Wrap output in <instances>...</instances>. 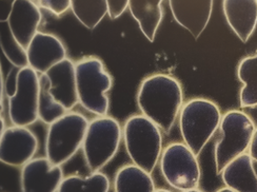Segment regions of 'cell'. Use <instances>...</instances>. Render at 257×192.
I'll return each instance as SVG.
<instances>
[{
  "label": "cell",
  "mask_w": 257,
  "mask_h": 192,
  "mask_svg": "<svg viewBox=\"0 0 257 192\" xmlns=\"http://www.w3.org/2000/svg\"><path fill=\"white\" fill-rule=\"evenodd\" d=\"M151 173L135 165H125L114 176L115 192H155Z\"/></svg>",
  "instance_id": "cell-19"
},
{
  "label": "cell",
  "mask_w": 257,
  "mask_h": 192,
  "mask_svg": "<svg viewBox=\"0 0 257 192\" xmlns=\"http://www.w3.org/2000/svg\"><path fill=\"white\" fill-rule=\"evenodd\" d=\"M122 130L114 117L97 116L89 123L82 144L84 162L91 173L108 165L119 149Z\"/></svg>",
  "instance_id": "cell-7"
},
{
  "label": "cell",
  "mask_w": 257,
  "mask_h": 192,
  "mask_svg": "<svg viewBox=\"0 0 257 192\" xmlns=\"http://www.w3.org/2000/svg\"><path fill=\"white\" fill-rule=\"evenodd\" d=\"M17 74L18 71L16 73H13V71H11L10 74L7 77L6 80V93L9 99L12 98V96L15 95L16 90H17Z\"/></svg>",
  "instance_id": "cell-27"
},
{
  "label": "cell",
  "mask_w": 257,
  "mask_h": 192,
  "mask_svg": "<svg viewBox=\"0 0 257 192\" xmlns=\"http://www.w3.org/2000/svg\"><path fill=\"white\" fill-rule=\"evenodd\" d=\"M40 76V94H39V107L38 117L41 122L47 125H51L60 119L61 116L67 114L66 110L59 103H57L50 93V80L46 74Z\"/></svg>",
  "instance_id": "cell-23"
},
{
  "label": "cell",
  "mask_w": 257,
  "mask_h": 192,
  "mask_svg": "<svg viewBox=\"0 0 257 192\" xmlns=\"http://www.w3.org/2000/svg\"><path fill=\"white\" fill-rule=\"evenodd\" d=\"M256 126L243 111L231 110L221 117L219 136L215 145V168L220 174L229 163L245 153L252 142Z\"/></svg>",
  "instance_id": "cell-5"
},
{
  "label": "cell",
  "mask_w": 257,
  "mask_h": 192,
  "mask_svg": "<svg viewBox=\"0 0 257 192\" xmlns=\"http://www.w3.org/2000/svg\"><path fill=\"white\" fill-rule=\"evenodd\" d=\"M2 90H4V77L2 75ZM4 110V91H2V111Z\"/></svg>",
  "instance_id": "cell-30"
},
{
  "label": "cell",
  "mask_w": 257,
  "mask_h": 192,
  "mask_svg": "<svg viewBox=\"0 0 257 192\" xmlns=\"http://www.w3.org/2000/svg\"><path fill=\"white\" fill-rule=\"evenodd\" d=\"M220 175L226 187L235 192H257V163L249 153L233 159Z\"/></svg>",
  "instance_id": "cell-17"
},
{
  "label": "cell",
  "mask_w": 257,
  "mask_h": 192,
  "mask_svg": "<svg viewBox=\"0 0 257 192\" xmlns=\"http://www.w3.org/2000/svg\"><path fill=\"white\" fill-rule=\"evenodd\" d=\"M155 192H172V191L167 190V189H156Z\"/></svg>",
  "instance_id": "cell-33"
},
{
  "label": "cell",
  "mask_w": 257,
  "mask_h": 192,
  "mask_svg": "<svg viewBox=\"0 0 257 192\" xmlns=\"http://www.w3.org/2000/svg\"><path fill=\"white\" fill-rule=\"evenodd\" d=\"M248 110H249V112L248 113L245 112V113H247L251 117V120L253 121V123L255 124V126L257 128V106L253 107V108H249Z\"/></svg>",
  "instance_id": "cell-29"
},
{
  "label": "cell",
  "mask_w": 257,
  "mask_h": 192,
  "mask_svg": "<svg viewBox=\"0 0 257 192\" xmlns=\"http://www.w3.org/2000/svg\"><path fill=\"white\" fill-rule=\"evenodd\" d=\"M136 101L142 114L168 134L184 106L183 88L173 76L154 74L142 81Z\"/></svg>",
  "instance_id": "cell-1"
},
{
  "label": "cell",
  "mask_w": 257,
  "mask_h": 192,
  "mask_svg": "<svg viewBox=\"0 0 257 192\" xmlns=\"http://www.w3.org/2000/svg\"><path fill=\"white\" fill-rule=\"evenodd\" d=\"M71 3L70 0H39V2H36L39 8L46 9L56 16L64 14L71 9Z\"/></svg>",
  "instance_id": "cell-25"
},
{
  "label": "cell",
  "mask_w": 257,
  "mask_h": 192,
  "mask_svg": "<svg viewBox=\"0 0 257 192\" xmlns=\"http://www.w3.org/2000/svg\"><path fill=\"white\" fill-rule=\"evenodd\" d=\"M88 126L87 117L78 112H68L51 124L46 135V157L57 166L69 162L82 148Z\"/></svg>",
  "instance_id": "cell-6"
},
{
  "label": "cell",
  "mask_w": 257,
  "mask_h": 192,
  "mask_svg": "<svg viewBox=\"0 0 257 192\" xmlns=\"http://www.w3.org/2000/svg\"><path fill=\"white\" fill-rule=\"evenodd\" d=\"M78 103L90 113L104 116L109 111L113 79L98 57H84L75 63Z\"/></svg>",
  "instance_id": "cell-4"
},
{
  "label": "cell",
  "mask_w": 257,
  "mask_h": 192,
  "mask_svg": "<svg viewBox=\"0 0 257 192\" xmlns=\"http://www.w3.org/2000/svg\"><path fill=\"white\" fill-rule=\"evenodd\" d=\"M27 52L29 67L40 75L67 58V49L62 41L55 35L39 31Z\"/></svg>",
  "instance_id": "cell-12"
},
{
  "label": "cell",
  "mask_w": 257,
  "mask_h": 192,
  "mask_svg": "<svg viewBox=\"0 0 257 192\" xmlns=\"http://www.w3.org/2000/svg\"><path fill=\"white\" fill-rule=\"evenodd\" d=\"M128 0H108V15L111 19H117L120 17L124 11L128 8Z\"/></svg>",
  "instance_id": "cell-26"
},
{
  "label": "cell",
  "mask_w": 257,
  "mask_h": 192,
  "mask_svg": "<svg viewBox=\"0 0 257 192\" xmlns=\"http://www.w3.org/2000/svg\"><path fill=\"white\" fill-rule=\"evenodd\" d=\"M216 192H235V191H233L232 189H230V188H228V187H223V188L218 189Z\"/></svg>",
  "instance_id": "cell-32"
},
{
  "label": "cell",
  "mask_w": 257,
  "mask_h": 192,
  "mask_svg": "<svg viewBox=\"0 0 257 192\" xmlns=\"http://www.w3.org/2000/svg\"><path fill=\"white\" fill-rule=\"evenodd\" d=\"M71 9L80 23L90 30L97 27L105 14H108V5L105 0H74L71 3Z\"/></svg>",
  "instance_id": "cell-22"
},
{
  "label": "cell",
  "mask_w": 257,
  "mask_h": 192,
  "mask_svg": "<svg viewBox=\"0 0 257 192\" xmlns=\"http://www.w3.org/2000/svg\"><path fill=\"white\" fill-rule=\"evenodd\" d=\"M63 178L61 166L47 157H36L21 169V192H58Z\"/></svg>",
  "instance_id": "cell-11"
},
{
  "label": "cell",
  "mask_w": 257,
  "mask_h": 192,
  "mask_svg": "<svg viewBox=\"0 0 257 192\" xmlns=\"http://www.w3.org/2000/svg\"><path fill=\"white\" fill-rule=\"evenodd\" d=\"M162 0H131L128 9L149 41H154L164 17Z\"/></svg>",
  "instance_id": "cell-18"
},
{
  "label": "cell",
  "mask_w": 257,
  "mask_h": 192,
  "mask_svg": "<svg viewBox=\"0 0 257 192\" xmlns=\"http://www.w3.org/2000/svg\"><path fill=\"white\" fill-rule=\"evenodd\" d=\"M37 150L38 138L28 127H9L0 136V161L6 165L24 167Z\"/></svg>",
  "instance_id": "cell-10"
},
{
  "label": "cell",
  "mask_w": 257,
  "mask_h": 192,
  "mask_svg": "<svg viewBox=\"0 0 257 192\" xmlns=\"http://www.w3.org/2000/svg\"><path fill=\"white\" fill-rule=\"evenodd\" d=\"M0 122H2V125H0V126H2V130H0V133L3 134L6 131V123H5V120H4L3 116H2V119H0Z\"/></svg>",
  "instance_id": "cell-31"
},
{
  "label": "cell",
  "mask_w": 257,
  "mask_h": 192,
  "mask_svg": "<svg viewBox=\"0 0 257 192\" xmlns=\"http://www.w3.org/2000/svg\"><path fill=\"white\" fill-rule=\"evenodd\" d=\"M0 45H2V50L7 59L16 69L20 70L29 67L28 52L13 36L7 23H2Z\"/></svg>",
  "instance_id": "cell-24"
},
{
  "label": "cell",
  "mask_w": 257,
  "mask_h": 192,
  "mask_svg": "<svg viewBox=\"0 0 257 192\" xmlns=\"http://www.w3.org/2000/svg\"><path fill=\"white\" fill-rule=\"evenodd\" d=\"M169 5L177 24L198 39L210 21L213 10L212 0H171Z\"/></svg>",
  "instance_id": "cell-15"
},
{
  "label": "cell",
  "mask_w": 257,
  "mask_h": 192,
  "mask_svg": "<svg viewBox=\"0 0 257 192\" xmlns=\"http://www.w3.org/2000/svg\"><path fill=\"white\" fill-rule=\"evenodd\" d=\"M42 15L36 2L15 0L7 24L19 44L28 50L37 34Z\"/></svg>",
  "instance_id": "cell-13"
},
{
  "label": "cell",
  "mask_w": 257,
  "mask_h": 192,
  "mask_svg": "<svg viewBox=\"0 0 257 192\" xmlns=\"http://www.w3.org/2000/svg\"><path fill=\"white\" fill-rule=\"evenodd\" d=\"M221 117L219 107L207 99H192L183 106L179 114L180 134L197 156L219 129Z\"/></svg>",
  "instance_id": "cell-3"
},
{
  "label": "cell",
  "mask_w": 257,
  "mask_h": 192,
  "mask_svg": "<svg viewBox=\"0 0 257 192\" xmlns=\"http://www.w3.org/2000/svg\"><path fill=\"white\" fill-rule=\"evenodd\" d=\"M222 10L234 33L242 42H247L257 27L256 0H224Z\"/></svg>",
  "instance_id": "cell-16"
},
{
  "label": "cell",
  "mask_w": 257,
  "mask_h": 192,
  "mask_svg": "<svg viewBox=\"0 0 257 192\" xmlns=\"http://www.w3.org/2000/svg\"><path fill=\"white\" fill-rule=\"evenodd\" d=\"M110 179L98 171L82 177L72 174L64 177L58 192H109Z\"/></svg>",
  "instance_id": "cell-21"
},
{
  "label": "cell",
  "mask_w": 257,
  "mask_h": 192,
  "mask_svg": "<svg viewBox=\"0 0 257 192\" xmlns=\"http://www.w3.org/2000/svg\"><path fill=\"white\" fill-rule=\"evenodd\" d=\"M159 162L163 176L171 187L181 192L198 188L201 177L199 162L185 143L167 146Z\"/></svg>",
  "instance_id": "cell-8"
},
{
  "label": "cell",
  "mask_w": 257,
  "mask_h": 192,
  "mask_svg": "<svg viewBox=\"0 0 257 192\" xmlns=\"http://www.w3.org/2000/svg\"><path fill=\"white\" fill-rule=\"evenodd\" d=\"M237 77L242 82L239 103L243 109L257 106V53L244 57L238 65Z\"/></svg>",
  "instance_id": "cell-20"
},
{
  "label": "cell",
  "mask_w": 257,
  "mask_h": 192,
  "mask_svg": "<svg viewBox=\"0 0 257 192\" xmlns=\"http://www.w3.org/2000/svg\"><path fill=\"white\" fill-rule=\"evenodd\" d=\"M184 192H203V191H201L197 188V189H192V190H188V191H184Z\"/></svg>",
  "instance_id": "cell-34"
},
{
  "label": "cell",
  "mask_w": 257,
  "mask_h": 192,
  "mask_svg": "<svg viewBox=\"0 0 257 192\" xmlns=\"http://www.w3.org/2000/svg\"><path fill=\"white\" fill-rule=\"evenodd\" d=\"M122 136L133 165L152 173L164 151L162 130L148 117L136 114L124 122Z\"/></svg>",
  "instance_id": "cell-2"
},
{
  "label": "cell",
  "mask_w": 257,
  "mask_h": 192,
  "mask_svg": "<svg viewBox=\"0 0 257 192\" xmlns=\"http://www.w3.org/2000/svg\"><path fill=\"white\" fill-rule=\"evenodd\" d=\"M40 76L32 68L18 70L17 90L9 99V117L14 126L28 127L36 123L38 117Z\"/></svg>",
  "instance_id": "cell-9"
},
{
  "label": "cell",
  "mask_w": 257,
  "mask_h": 192,
  "mask_svg": "<svg viewBox=\"0 0 257 192\" xmlns=\"http://www.w3.org/2000/svg\"><path fill=\"white\" fill-rule=\"evenodd\" d=\"M249 155L252 157L253 161H255L257 163V128H256L255 133L252 138V142L249 147Z\"/></svg>",
  "instance_id": "cell-28"
},
{
  "label": "cell",
  "mask_w": 257,
  "mask_h": 192,
  "mask_svg": "<svg viewBox=\"0 0 257 192\" xmlns=\"http://www.w3.org/2000/svg\"><path fill=\"white\" fill-rule=\"evenodd\" d=\"M50 80V93L57 103L71 111L78 103L75 63L66 58L47 73Z\"/></svg>",
  "instance_id": "cell-14"
}]
</instances>
